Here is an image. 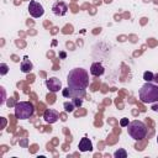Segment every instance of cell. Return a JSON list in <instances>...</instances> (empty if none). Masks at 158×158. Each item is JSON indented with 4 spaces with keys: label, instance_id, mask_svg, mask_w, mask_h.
I'll return each instance as SVG.
<instances>
[{
    "label": "cell",
    "instance_id": "5b68a950",
    "mask_svg": "<svg viewBox=\"0 0 158 158\" xmlns=\"http://www.w3.org/2000/svg\"><path fill=\"white\" fill-rule=\"evenodd\" d=\"M28 12L32 17L35 19H40L43 16L44 14V9L43 6L38 2V1H35V0H31L30 4H28Z\"/></svg>",
    "mask_w": 158,
    "mask_h": 158
},
{
    "label": "cell",
    "instance_id": "ac0fdd59",
    "mask_svg": "<svg viewBox=\"0 0 158 158\" xmlns=\"http://www.w3.org/2000/svg\"><path fill=\"white\" fill-rule=\"evenodd\" d=\"M128 123H130V122H128V118H127V117H123V118L120 120V125H121L122 127H126Z\"/></svg>",
    "mask_w": 158,
    "mask_h": 158
},
{
    "label": "cell",
    "instance_id": "603a6c76",
    "mask_svg": "<svg viewBox=\"0 0 158 158\" xmlns=\"http://www.w3.org/2000/svg\"><path fill=\"white\" fill-rule=\"evenodd\" d=\"M157 143H158V136H157Z\"/></svg>",
    "mask_w": 158,
    "mask_h": 158
},
{
    "label": "cell",
    "instance_id": "277c9868",
    "mask_svg": "<svg viewBox=\"0 0 158 158\" xmlns=\"http://www.w3.org/2000/svg\"><path fill=\"white\" fill-rule=\"evenodd\" d=\"M15 110V117L19 120H27L30 118L35 112V106L30 101H19L14 106Z\"/></svg>",
    "mask_w": 158,
    "mask_h": 158
},
{
    "label": "cell",
    "instance_id": "8992f818",
    "mask_svg": "<svg viewBox=\"0 0 158 158\" xmlns=\"http://www.w3.org/2000/svg\"><path fill=\"white\" fill-rule=\"evenodd\" d=\"M85 89H70L69 86L63 89L62 90V95L64 98H69V99H73V98H84L85 96Z\"/></svg>",
    "mask_w": 158,
    "mask_h": 158
},
{
    "label": "cell",
    "instance_id": "44dd1931",
    "mask_svg": "<svg viewBox=\"0 0 158 158\" xmlns=\"http://www.w3.org/2000/svg\"><path fill=\"white\" fill-rule=\"evenodd\" d=\"M153 81H154V83H156V84L158 85V73H156V74H154V78H153Z\"/></svg>",
    "mask_w": 158,
    "mask_h": 158
},
{
    "label": "cell",
    "instance_id": "ba28073f",
    "mask_svg": "<svg viewBox=\"0 0 158 158\" xmlns=\"http://www.w3.org/2000/svg\"><path fill=\"white\" fill-rule=\"evenodd\" d=\"M67 11H68V6L63 1H56L52 5V12L56 16H64L67 14Z\"/></svg>",
    "mask_w": 158,
    "mask_h": 158
},
{
    "label": "cell",
    "instance_id": "4fadbf2b",
    "mask_svg": "<svg viewBox=\"0 0 158 158\" xmlns=\"http://www.w3.org/2000/svg\"><path fill=\"white\" fill-rule=\"evenodd\" d=\"M63 106H64V110H65L67 112H73L74 109H75V105L73 104L72 100H70V101H65V102L63 104Z\"/></svg>",
    "mask_w": 158,
    "mask_h": 158
},
{
    "label": "cell",
    "instance_id": "6da1fadb",
    "mask_svg": "<svg viewBox=\"0 0 158 158\" xmlns=\"http://www.w3.org/2000/svg\"><path fill=\"white\" fill-rule=\"evenodd\" d=\"M67 83L70 89H86L89 85V74L83 68H74L69 72Z\"/></svg>",
    "mask_w": 158,
    "mask_h": 158
},
{
    "label": "cell",
    "instance_id": "e0dca14e",
    "mask_svg": "<svg viewBox=\"0 0 158 158\" xmlns=\"http://www.w3.org/2000/svg\"><path fill=\"white\" fill-rule=\"evenodd\" d=\"M72 101H73V104L75 105V107H79V106H81V104H83V99H81V98H73Z\"/></svg>",
    "mask_w": 158,
    "mask_h": 158
},
{
    "label": "cell",
    "instance_id": "30bf717a",
    "mask_svg": "<svg viewBox=\"0 0 158 158\" xmlns=\"http://www.w3.org/2000/svg\"><path fill=\"white\" fill-rule=\"evenodd\" d=\"M104 72H105V68L100 62H94L90 67V74L94 77H101Z\"/></svg>",
    "mask_w": 158,
    "mask_h": 158
},
{
    "label": "cell",
    "instance_id": "7402d4cb",
    "mask_svg": "<svg viewBox=\"0 0 158 158\" xmlns=\"http://www.w3.org/2000/svg\"><path fill=\"white\" fill-rule=\"evenodd\" d=\"M65 56H67V54H65L64 52H60V53H59V57H60V58H65Z\"/></svg>",
    "mask_w": 158,
    "mask_h": 158
},
{
    "label": "cell",
    "instance_id": "8fae6325",
    "mask_svg": "<svg viewBox=\"0 0 158 158\" xmlns=\"http://www.w3.org/2000/svg\"><path fill=\"white\" fill-rule=\"evenodd\" d=\"M78 148H79L80 152H90V151H93V143L88 137H83L79 141Z\"/></svg>",
    "mask_w": 158,
    "mask_h": 158
},
{
    "label": "cell",
    "instance_id": "d6986e66",
    "mask_svg": "<svg viewBox=\"0 0 158 158\" xmlns=\"http://www.w3.org/2000/svg\"><path fill=\"white\" fill-rule=\"evenodd\" d=\"M154 112H158V101H156V102H152V107H151Z\"/></svg>",
    "mask_w": 158,
    "mask_h": 158
},
{
    "label": "cell",
    "instance_id": "ffe728a7",
    "mask_svg": "<svg viewBox=\"0 0 158 158\" xmlns=\"http://www.w3.org/2000/svg\"><path fill=\"white\" fill-rule=\"evenodd\" d=\"M0 89H1V93H2V99H1V101H0V104L2 105V104H4V101H5V88H4V86H1Z\"/></svg>",
    "mask_w": 158,
    "mask_h": 158
},
{
    "label": "cell",
    "instance_id": "7c38bea8",
    "mask_svg": "<svg viewBox=\"0 0 158 158\" xmlns=\"http://www.w3.org/2000/svg\"><path fill=\"white\" fill-rule=\"evenodd\" d=\"M20 69H21L22 73H30V72L33 69V64H32V62L28 59L27 56L23 57V59H22V62H21V64H20Z\"/></svg>",
    "mask_w": 158,
    "mask_h": 158
},
{
    "label": "cell",
    "instance_id": "2e32d148",
    "mask_svg": "<svg viewBox=\"0 0 158 158\" xmlns=\"http://www.w3.org/2000/svg\"><path fill=\"white\" fill-rule=\"evenodd\" d=\"M7 72H9L7 64L1 63V64H0V74H1V75H5V74H7Z\"/></svg>",
    "mask_w": 158,
    "mask_h": 158
},
{
    "label": "cell",
    "instance_id": "52a82bcc",
    "mask_svg": "<svg viewBox=\"0 0 158 158\" xmlns=\"http://www.w3.org/2000/svg\"><path fill=\"white\" fill-rule=\"evenodd\" d=\"M46 86H47V89H48L49 91L57 93V91H59V90L62 89V81H60L58 78L52 77V78H49V79L46 80Z\"/></svg>",
    "mask_w": 158,
    "mask_h": 158
},
{
    "label": "cell",
    "instance_id": "9c48e42d",
    "mask_svg": "<svg viewBox=\"0 0 158 158\" xmlns=\"http://www.w3.org/2000/svg\"><path fill=\"white\" fill-rule=\"evenodd\" d=\"M43 118L47 123H54L59 118V112L54 109H47L43 114Z\"/></svg>",
    "mask_w": 158,
    "mask_h": 158
},
{
    "label": "cell",
    "instance_id": "3957f363",
    "mask_svg": "<svg viewBox=\"0 0 158 158\" xmlns=\"http://www.w3.org/2000/svg\"><path fill=\"white\" fill-rule=\"evenodd\" d=\"M127 132L128 136L135 141H141L147 136V126L139 120H133L127 125Z\"/></svg>",
    "mask_w": 158,
    "mask_h": 158
},
{
    "label": "cell",
    "instance_id": "5bb4252c",
    "mask_svg": "<svg viewBox=\"0 0 158 158\" xmlns=\"http://www.w3.org/2000/svg\"><path fill=\"white\" fill-rule=\"evenodd\" d=\"M114 157H115V158H126V157H127V152H126L123 148H118L117 151H115Z\"/></svg>",
    "mask_w": 158,
    "mask_h": 158
},
{
    "label": "cell",
    "instance_id": "7a4b0ae2",
    "mask_svg": "<svg viewBox=\"0 0 158 158\" xmlns=\"http://www.w3.org/2000/svg\"><path fill=\"white\" fill-rule=\"evenodd\" d=\"M138 98L144 104H152L158 101V85L152 81H146L138 90Z\"/></svg>",
    "mask_w": 158,
    "mask_h": 158
},
{
    "label": "cell",
    "instance_id": "9a60e30c",
    "mask_svg": "<svg viewBox=\"0 0 158 158\" xmlns=\"http://www.w3.org/2000/svg\"><path fill=\"white\" fill-rule=\"evenodd\" d=\"M153 78H154V74H153L152 72L147 70V72L143 73V79H144V81H153Z\"/></svg>",
    "mask_w": 158,
    "mask_h": 158
}]
</instances>
